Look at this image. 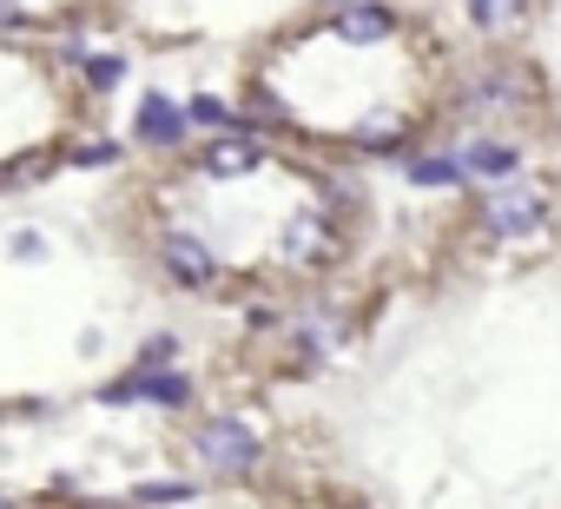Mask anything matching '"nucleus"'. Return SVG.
<instances>
[{
  "instance_id": "obj_1",
  "label": "nucleus",
  "mask_w": 561,
  "mask_h": 509,
  "mask_svg": "<svg viewBox=\"0 0 561 509\" xmlns=\"http://www.w3.org/2000/svg\"><path fill=\"white\" fill-rule=\"evenodd\" d=\"M482 225H489L495 238H535V231L548 225V192L528 185V179H502V185L489 192V205H482Z\"/></svg>"
},
{
  "instance_id": "obj_2",
  "label": "nucleus",
  "mask_w": 561,
  "mask_h": 509,
  "mask_svg": "<svg viewBox=\"0 0 561 509\" xmlns=\"http://www.w3.org/2000/svg\"><path fill=\"white\" fill-rule=\"evenodd\" d=\"M198 456H205V470H218V476H244V470H257V437L238 423V417H211V423H198Z\"/></svg>"
},
{
  "instance_id": "obj_3",
  "label": "nucleus",
  "mask_w": 561,
  "mask_h": 509,
  "mask_svg": "<svg viewBox=\"0 0 561 509\" xmlns=\"http://www.w3.org/2000/svg\"><path fill=\"white\" fill-rule=\"evenodd\" d=\"M535 100H541V87H535L528 67H489V73L469 87V106H476V113H522V106H535Z\"/></svg>"
},
{
  "instance_id": "obj_4",
  "label": "nucleus",
  "mask_w": 561,
  "mask_h": 509,
  "mask_svg": "<svg viewBox=\"0 0 561 509\" xmlns=\"http://www.w3.org/2000/svg\"><path fill=\"white\" fill-rule=\"evenodd\" d=\"M159 265H165V279H172V285H192V292L218 279V265H211V251H205V245H198L192 231H172V238L159 245Z\"/></svg>"
},
{
  "instance_id": "obj_5",
  "label": "nucleus",
  "mask_w": 561,
  "mask_h": 509,
  "mask_svg": "<svg viewBox=\"0 0 561 509\" xmlns=\"http://www.w3.org/2000/svg\"><path fill=\"white\" fill-rule=\"evenodd\" d=\"M337 34H344V41H357V47H370V41H383V34H390V8H377V0H357V8H344V14H337Z\"/></svg>"
},
{
  "instance_id": "obj_6",
  "label": "nucleus",
  "mask_w": 561,
  "mask_h": 509,
  "mask_svg": "<svg viewBox=\"0 0 561 509\" xmlns=\"http://www.w3.org/2000/svg\"><path fill=\"white\" fill-rule=\"evenodd\" d=\"M285 251H291V259H305V265H311V259H324V251H331V225H324L318 212H305V218L285 231Z\"/></svg>"
},
{
  "instance_id": "obj_7",
  "label": "nucleus",
  "mask_w": 561,
  "mask_h": 509,
  "mask_svg": "<svg viewBox=\"0 0 561 509\" xmlns=\"http://www.w3.org/2000/svg\"><path fill=\"white\" fill-rule=\"evenodd\" d=\"M522 14H528V0H469V21L482 34H508V27H522Z\"/></svg>"
},
{
  "instance_id": "obj_8",
  "label": "nucleus",
  "mask_w": 561,
  "mask_h": 509,
  "mask_svg": "<svg viewBox=\"0 0 561 509\" xmlns=\"http://www.w3.org/2000/svg\"><path fill=\"white\" fill-rule=\"evenodd\" d=\"M205 166H211L218 179H238V172L257 166V139H218V146L205 152Z\"/></svg>"
},
{
  "instance_id": "obj_9",
  "label": "nucleus",
  "mask_w": 561,
  "mask_h": 509,
  "mask_svg": "<svg viewBox=\"0 0 561 509\" xmlns=\"http://www.w3.org/2000/svg\"><path fill=\"white\" fill-rule=\"evenodd\" d=\"M139 133H146L152 146H165V139H179V113H172V106H165V100L152 93V100L139 106Z\"/></svg>"
},
{
  "instance_id": "obj_10",
  "label": "nucleus",
  "mask_w": 561,
  "mask_h": 509,
  "mask_svg": "<svg viewBox=\"0 0 561 509\" xmlns=\"http://www.w3.org/2000/svg\"><path fill=\"white\" fill-rule=\"evenodd\" d=\"M469 172H482V179L502 185V179L515 172V152H508V146H476V152H469Z\"/></svg>"
},
{
  "instance_id": "obj_11",
  "label": "nucleus",
  "mask_w": 561,
  "mask_h": 509,
  "mask_svg": "<svg viewBox=\"0 0 561 509\" xmlns=\"http://www.w3.org/2000/svg\"><path fill=\"white\" fill-rule=\"evenodd\" d=\"M416 179H423V185H443V179H462V172H456L449 159H423V166H416Z\"/></svg>"
},
{
  "instance_id": "obj_12",
  "label": "nucleus",
  "mask_w": 561,
  "mask_h": 509,
  "mask_svg": "<svg viewBox=\"0 0 561 509\" xmlns=\"http://www.w3.org/2000/svg\"><path fill=\"white\" fill-rule=\"evenodd\" d=\"M139 496H146V502H179V496H192V489H185V483H146Z\"/></svg>"
},
{
  "instance_id": "obj_13",
  "label": "nucleus",
  "mask_w": 561,
  "mask_h": 509,
  "mask_svg": "<svg viewBox=\"0 0 561 509\" xmlns=\"http://www.w3.org/2000/svg\"><path fill=\"white\" fill-rule=\"evenodd\" d=\"M21 21H27V14L14 8V0H0V27H21Z\"/></svg>"
},
{
  "instance_id": "obj_14",
  "label": "nucleus",
  "mask_w": 561,
  "mask_h": 509,
  "mask_svg": "<svg viewBox=\"0 0 561 509\" xmlns=\"http://www.w3.org/2000/svg\"><path fill=\"white\" fill-rule=\"evenodd\" d=\"M87 509H113V502H87Z\"/></svg>"
},
{
  "instance_id": "obj_15",
  "label": "nucleus",
  "mask_w": 561,
  "mask_h": 509,
  "mask_svg": "<svg viewBox=\"0 0 561 509\" xmlns=\"http://www.w3.org/2000/svg\"><path fill=\"white\" fill-rule=\"evenodd\" d=\"M0 509H14V502H8V496H0Z\"/></svg>"
}]
</instances>
